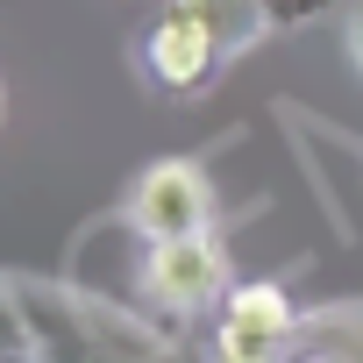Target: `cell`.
I'll list each match as a JSON object with an SVG mask.
<instances>
[{"label": "cell", "instance_id": "7", "mask_svg": "<svg viewBox=\"0 0 363 363\" xmlns=\"http://www.w3.org/2000/svg\"><path fill=\"white\" fill-rule=\"evenodd\" d=\"M171 8L178 15H193L214 43H221V57L235 65L242 50H257L264 36H278L271 29V15H264V0H171Z\"/></svg>", "mask_w": 363, "mask_h": 363}, {"label": "cell", "instance_id": "10", "mask_svg": "<svg viewBox=\"0 0 363 363\" xmlns=\"http://www.w3.org/2000/svg\"><path fill=\"white\" fill-rule=\"evenodd\" d=\"M335 8H342V0H264V15H271V29H278V36L320 29V22H328Z\"/></svg>", "mask_w": 363, "mask_h": 363}, {"label": "cell", "instance_id": "4", "mask_svg": "<svg viewBox=\"0 0 363 363\" xmlns=\"http://www.w3.org/2000/svg\"><path fill=\"white\" fill-rule=\"evenodd\" d=\"M72 313H79V335H86L93 363H200L186 342L164 328V313H135V306H121L100 285H72Z\"/></svg>", "mask_w": 363, "mask_h": 363}, {"label": "cell", "instance_id": "8", "mask_svg": "<svg viewBox=\"0 0 363 363\" xmlns=\"http://www.w3.org/2000/svg\"><path fill=\"white\" fill-rule=\"evenodd\" d=\"M292 349H313V356H335V363H363V299L306 306V313H299V342H292Z\"/></svg>", "mask_w": 363, "mask_h": 363}, {"label": "cell", "instance_id": "5", "mask_svg": "<svg viewBox=\"0 0 363 363\" xmlns=\"http://www.w3.org/2000/svg\"><path fill=\"white\" fill-rule=\"evenodd\" d=\"M143 79L157 86V93H171V100H193V93H207V79L228 65L221 57V43L193 22V15H178V8H164L157 22H150V36H143Z\"/></svg>", "mask_w": 363, "mask_h": 363}, {"label": "cell", "instance_id": "9", "mask_svg": "<svg viewBox=\"0 0 363 363\" xmlns=\"http://www.w3.org/2000/svg\"><path fill=\"white\" fill-rule=\"evenodd\" d=\"M0 363H36V328L15 292V271H0Z\"/></svg>", "mask_w": 363, "mask_h": 363}, {"label": "cell", "instance_id": "6", "mask_svg": "<svg viewBox=\"0 0 363 363\" xmlns=\"http://www.w3.org/2000/svg\"><path fill=\"white\" fill-rule=\"evenodd\" d=\"M22 306H29V328H36V363H93L86 335H79V313H72V285L65 278H15Z\"/></svg>", "mask_w": 363, "mask_h": 363}, {"label": "cell", "instance_id": "3", "mask_svg": "<svg viewBox=\"0 0 363 363\" xmlns=\"http://www.w3.org/2000/svg\"><path fill=\"white\" fill-rule=\"evenodd\" d=\"M299 313L306 306H292V292L278 278L228 285L221 320H214V363H285L299 342Z\"/></svg>", "mask_w": 363, "mask_h": 363}, {"label": "cell", "instance_id": "2", "mask_svg": "<svg viewBox=\"0 0 363 363\" xmlns=\"http://www.w3.org/2000/svg\"><path fill=\"white\" fill-rule=\"evenodd\" d=\"M121 221H128V235H143V242L207 235V228H214V178H207V164H193V157H157L135 186H128Z\"/></svg>", "mask_w": 363, "mask_h": 363}, {"label": "cell", "instance_id": "11", "mask_svg": "<svg viewBox=\"0 0 363 363\" xmlns=\"http://www.w3.org/2000/svg\"><path fill=\"white\" fill-rule=\"evenodd\" d=\"M342 43H349V57H356V72H363V0L342 8Z\"/></svg>", "mask_w": 363, "mask_h": 363}, {"label": "cell", "instance_id": "1", "mask_svg": "<svg viewBox=\"0 0 363 363\" xmlns=\"http://www.w3.org/2000/svg\"><path fill=\"white\" fill-rule=\"evenodd\" d=\"M135 285H143L150 313H164V320H193V313L221 306L228 285H235L228 242H221L214 228H207V235H178V242H143Z\"/></svg>", "mask_w": 363, "mask_h": 363}]
</instances>
